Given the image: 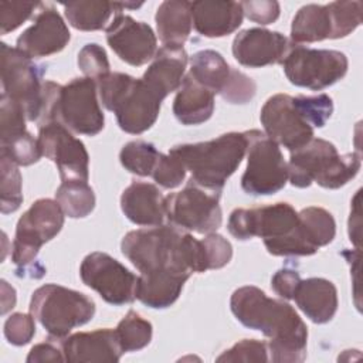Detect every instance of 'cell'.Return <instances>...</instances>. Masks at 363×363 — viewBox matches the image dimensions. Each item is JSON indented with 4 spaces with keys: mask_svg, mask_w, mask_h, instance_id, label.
<instances>
[{
    "mask_svg": "<svg viewBox=\"0 0 363 363\" xmlns=\"http://www.w3.org/2000/svg\"><path fill=\"white\" fill-rule=\"evenodd\" d=\"M201 242L206 250L208 269H218L230 262L233 257V247L223 235L210 233L201 240Z\"/></svg>",
    "mask_w": 363,
    "mask_h": 363,
    "instance_id": "cell-43",
    "label": "cell"
},
{
    "mask_svg": "<svg viewBox=\"0 0 363 363\" xmlns=\"http://www.w3.org/2000/svg\"><path fill=\"white\" fill-rule=\"evenodd\" d=\"M82 282L96 291L111 305H125L136 299L138 278L118 259L106 252L88 254L79 267Z\"/></svg>",
    "mask_w": 363,
    "mask_h": 363,
    "instance_id": "cell-16",
    "label": "cell"
},
{
    "mask_svg": "<svg viewBox=\"0 0 363 363\" xmlns=\"http://www.w3.org/2000/svg\"><path fill=\"white\" fill-rule=\"evenodd\" d=\"M121 208L133 224L156 227L166 217V197L152 183L132 182L121 196Z\"/></svg>",
    "mask_w": 363,
    "mask_h": 363,
    "instance_id": "cell-22",
    "label": "cell"
},
{
    "mask_svg": "<svg viewBox=\"0 0 363 363\" xmlns=\"http://www.w3.org/2000/svg\"><path fill=\"white\" fill-rule=\"evenodd\" d=\"M186 172L184 164L176 156L170 153H160L152 172V177L159 186L164 189H174L182 184L186 177Z\"/></svg>",
    "mask_w": 363,
    "mask_h": 363,
    "instance_id": "cell-40",
    "label": "cell"
},
{
    "mask_svg": "<svg viewBox=\"0 0 363 363\" xmlns=\"http://www.w3.org/2000/svg\"><path fill=\"white\" fill-rule=\"evenodd\" d=\"M38 126L58 122L67 129L86 136L98 135L105 125V118L98 102L96 81L74 78L65 85L45 81Z\"/></svg>",
    "mask_w": 363,
    "mask_h": 363,
    "instance_id": "cell-5",
    "label": "cell"
},
{
    "mask_svg": "<svg viewBox=\"0 0 363 363\" xmlns=\"http://www.w3.org/2000/svg\"><path fill=\"white\" fill-rule=\"evenodd\" d=\"M28 363L35 362H65V356L61 347V343H54L52 340L38 343L31 347L27 359Z\"/></svg>",
    "mask_w": 363,
    "mask_h": 363,
    "instance_id": "cell-46",
    "label": "cell"
},
{
    "mask_svg": "<svg viewBox=\"0 0 363 363\" xmlns=\"http://www.w3.org/2000/svg\"><path fill=\"white\" fill-rule=\"evenodd\" d=\"M289 40L265 28H247L240 31L233 41V55L244 67L261 68L281 64L289 50Z\"/></svg>",
    "mask_w": 363,
    "mask_h": 363,
    "instance_id": "cell-20",
    "label": "cell"
},
{
    "mask_svg": "<svg viewBox=\"0 0 363 363\" xmlns=\"http://www.w3.org/2000/svg\"><path fill=\"white\" fill-rule=\"evenodd\" d=\"M38 143L43 156L55 163L60 177L65 180L88 182L89 156L85 145L69 129L58 122L38 126Z\"/></svg>",
    "mask_w": 363,
    "mask_h": 363,
    "instance_id": "cell-17",
    "label": "cell"
},
{
    "mask_svg": "<svg viewBox=\"0 0 363 363\" xmlns=\"http://www.w3.org/2000/svg\"><path fill=\"white\" fill-rule=\"evenodd\" d=\"M78 67L85 74L86 78H91L94 81H96L101 77L111 72L108 55H106L105 50L96 43L85 44L79 50Z\"/></svg>",
    "mask_w": 363,
    "mask_h": 363,
    "instance_id": "cell-38",
    "label": "cell"
},
{
    "mask_svg": "<svg viewBox=\"0 0 363 363\" xmlns=\"http://www.w3.org/2000/svg\"><path fill=\"white\" fill-rule=\"evenodd\" d=\"M64 225V211L57 200L38 199L18 218L11 247V261L18 267L30 265L43 244L54 238Z\"/></svg>",
    "mask_w": 363,
    "mask_h": 363,
    "instance_id": "cell-15",
    "label": "cell"
},
{
    "mask_svg": "<svg viewBox=\"0 0 363 363\" xmlns=\"http://www.w3.org/2000/svg\"><path fill=\"white\" fill-rule=\"evenodd\" d=\"M247 139V169L241 187L251 196L275 194L288 182V164L279 145L258 129L244 132Z\"/></svg>",
    "mask_w": 363,
    "mask_h": 363,
    "instance_id": "cell-11",
    "label": "cell"
},
{
    "mask_svg": "<svg viewBox=\"0 0 363 363\" xmlns=\"http://www.w3.org/2000/svg\"><path fill=\"white\" fill-rule=\"evenodd\" d=\"M155 20L159 38L164 45H183L193 27L191 3L182 0L163 1Z\"/></svg>",
    "mask_w": 363,
    "mask_h": 363,
    "instance_id": "cell-29",
    "label": "cell"
},
{
    "mask_svg": "<svg viewBox=\"0 0 363 363\" xmlns=\"http://www.w3.org/2000/svg\"><path fill=\"white\" fill-rule=\"evenodd\" d=\"M360 190H357L354 199L352 200L350 217H349V237L350 241L360 248Z\"/></svg>",
    "mask_w": 363,
    "mask_h": 363,
    "instance_id": "cell-47",
    "label": "cell"
},
{
    "mask_svg": "<svg viewBox=\"0 0 363 363\" xmlns=\"http://www.w3.org/2000/svg\"><path fill=\"white\" fill-rule=\"evenodd\" d=\"M71 38L69 30L52 7H43L30 26L16 41V48L30 58L48 57L65 48Z\"/></svg>",
    "mask_w": 363,
    "mask_h": 363,
    "instance_id": "cell-19",
    "label": "cell"
},
{
    "mask_svg": "<svg viewBox=\"0 0 363 363\" xmlns=\"http://www.w3.org/2000/svg\"><path fill=\"white\" fill-rule=\"evenodd\" d=\"M308 240L319 250L333 241L336 223L333 216L318 206H311L298 213Z\"/></svg>",
    "mask_w": 363,
    "mask_h": 363,
    "instance_id": "cell-32",
    "label": "cell"
},
{
    "mask_svg": "<svg viewBox=\"0 0 363 363\" xmlns=\"http://www.w3.org/2000/svg\"><path fill=\"white\" fill-rule=\"evenodd\" d=\"M244 16L258 24H271L279 17V3L277 1H242Z\"/></svg>",
    "mask_w": 363,
    "mask_h": 363,
    "instance_id": "cell-44",
    "label": "cell"
},
{
    "mask_svg": "<svg viewBox=\"0 0 363 363\" xmlns=\"http://www.w3.org/2000/svg\"><path fill=\"white\" fill-rule=\"evenodd\" d=\"M292 299L313 323L332 320L337 311V289L325 278L301 279Z\"/></svg>",
    "mask_w": 363,
    "mask_h": 363,
    "instance_id": "cell-25",
    "label": "cell"
},
{
    "mask_svg": "<svg viewBox=\"0 0 363 363\" xmlns=\"http://www.w3.org/2000/svg\"><path fill=\"white\" fill-rule=\"evenodd\" d=\"M299 282H301L299 272H296L294 269L282 268L274 274V277L271 279V288L281 298L292 299Z\"/></svg>",
    "mask_w": 363,
    "mask_h": 363,
    "instance_id": "cell-45",
    "label": "cell"
},
{
    "mask_svg": "<svg viewBox=\"0 0 363 363\" xmlns=\"http://www.w3.org/2000/svg\"><path fill=\"white\" fill-rule=\"evenodd\" d=\"M187 62L189 57L183 45H163L157 50L142 79L160 99H164L170 92L179 89Z\"/></svg>",
    "mask_w": 363,
    "mask_h": 363,
    "instance_id": "cell-23",
    "label": "cell"
},
{
    "mask_svg": "<svg viewBox=\"0 0 363 363\" xmlns=\"http://www.w3.org/2000/svg\"><path fill=\"white\" fill-rule=\"evenodd\" d=\"M102 105L112 111L122 130L139 135L150 129L160 112L162 101L140 78L109 72L96 79Z\"/></svg>",
    "mask_w": 363,
    "mask_h": 363,
    "instance_id": "cell-6",
    "label": "cell"
},
{
    "mask_svg": "<svg viewBox=\"0 0 363 363\" xmlns=\"http://www.w3.org/2000/svg\"><path fill=\"white\" fill-rule=\"evenodd\" d=\"M65 362H119L122 346L115 329H96L92 332H78L60 340Z\"/></svg>",
    "mask_w": 363,
    "mask_h": 363,
    "instance_id": "cell-21",
    "label": "cell"
},
{
    "mask_svg": "<svg viewBox=\"0 0 363 363\" xmlns=\"http://www.w3.org/2000/svg\"><path fill=\"white\" fill-rule=\"evenodd\" d=\"M1 313H7L16 305V291L13 286L7 284V281L1 279Z\"/></svg>",
    "mask_w": 363,
    "mask_h": 363,
    "instance_id": "cell-48",
    "label": "cell"
},
{
    "mask_svg": "<svg viewBox=\"0 0 363 363\" xmlns=\"http://www.w3.org/2000/svg\"><path fill=\"white\" fill-rule=\"evenodd\" d=\"M121 250L142 275L176 272L190 277L208 269L201 240L170 223L129 231Z\"/></svg>",
    "mask_w": 363,
    "mask_h": 363,
    "instance_id": "cell-2",
    "label": "cell"
},
{
    "mask_svg": "<svg viewBox=\"0 0 363 363\" xmlns=\"http://www.w3.org/2000/svg\"><path fill=\"white\" fill-rule=\"evenodd\" d=\"M55 200L65 216L71 218L86 217L95 207V193L82 180H65L55 191Z\"/></svg>",
    "mask_w": 363,
    "mask_h": 363,
    "instance_id": "cell-31",
    "label": "cell"
},
{
    "mask_svg": "<svg viewBox=\"0 0 363 363\" xmlns=\"http://www.w3.org/2000/svg\"><path fill=\"white\" fill-rule=\"evenodd\" d=\"M142 3H116L104 0H81L64 4V13L68 23L81 31L106 30V24L122 9H138ZM112 21V20H111ZM109 26V24H108Z\"/></svg>",
    "mask_w": 363,
    "mask_h": 363,
    "instance_id": "cell-27",
    "label": "cell"
},
{
    "mask_svg": "<svg viewBox=\"0 0 363 363\" xmlns=\"http://www.w3.org/2000/svg\"><path fill=\"white\" fill-rule=\"evenodd\" d=\"M288 179L292 186L303 189L318 183L325 189H339L350 182L360 170L359 153L340 155L329 140L313 138L298 150L291 152Z\"/></svg>",
    "mask_w": 363,
    "mask_h": 363,
    "instance_id": "cell-8",
    "label": "cell"
},
{
    "mask_svg": "<svg viewBox=\"0 0 363 363\" xmlns=\"http://www.w3.org/2000/svg\"><path fill=\"white\" fill-rule=\"evenodd\" d=\"M30 313L54 339H62L95 315V303L82 292L47 284L37 288L30 301Z\"/></svg>",
    "mask_w": 363,
    "mask_h": 363,
    "instance_id": "cell-9",
    "label": "cell"
},
{
    "mask_svg": "<svg viewBox=\"0 0 363 363\" xmlns=\"http://www.w3.org/2000/svg\"><path fill=\"white\" fill-rule=\"evenodd\" d=\"M214 112V94L194 81L190 74L184 75L173 101V113L183 125H200Z\"/></svg>",
    "mask_w": 363,
    "mask_h": 363,
    "instance_id": "cell-26",
    "label": "cell"
},
{
    "mask_svg": "<svg viewBox=\"0 0 363 363\" xmlns=\"http://www.w3.org/2000/svg\"><path fill=\"white\" fill-rule=\"evenodd\" d=\"M230 308L244 326L269 337L267 347L271 362L296 363L306 359L308 328L288 302L245 285L233 292Z\"/></svg>",
    "mask_w": 363,
    "mask_h": 363,
    "instance_id": "cell-1",
    "label": "cell"
},
{
    "mask_svg": "<svg viewBox=\"0 0 363 363\" xmlns=\"http://www.w3.org/2000/svg\"><path fill=\"white\" fill-rule=\"evenodd\" d=\"M1 167V213L16 211L23 203L21 174L18 166L7 156L0 155Z\"/></svg>",
    "mask_w": 363,
    "mask_h": 363,
    "instance_id": "cell-35",
    "label": "cell"
},
{
    "mask_svg": "<svg viewBox=\"0 0 363 363\" xmlns=\"http://www.w3.org/2000/svg\"><path fill=\"white\" fill-rule=\"evenodd\" d=\"M245 150L244 132H228L207 142L173 146L169 153L191 173L190 180L208 189L223 190L228 177L240 166Z\"/></svg>",
    "mask_w": 363,
    "mask_h": 363,
    "instance_id": "cell-7",
    "label": "cell"
},
{
    "mask_svg": "<svg viewBox=\"0 0 363 363\" xmlns=\"http://www.w3.org/2000/svg\"><path fill=\"white\" fill-rule=\"evenodd\" d=\"M362 23L360 1H332L325 6L306 4L298 10L291 26L294 44L336 40L352 34Z\"/></svg>",
    "mask_w": 363,
    "mask_h": 363,
    "instance_id": "cell-10",
    "label": "cell"
},
{
    "mask_svg": "<svg viewBox=\"0 0 363 363\" xmlns=\"http://www.w3.org/2000/svg\"><path fill=\"white\" fill-rule=\"evenodd\" d=\"M333 113V101L326 94L313 96L277 94L261 109L264 133L277 145L294 152L313 139L315 128L326 125Z\"/></svg>",
    "mask_w": 363,
    "mask_h": 363,
    "instance_id": "cell-4",
    "label": "cell"
},
{
    "mask_svg": "<svg viewBox=\"0 0 363 363\" xmlns=\"http://www.w3.org/2000/svg\"><path fill=\"white\" fill-rule=\"evenodd\" d=\"M160 152H157L153 143L146 140H132L121 149L119 160L122 166L133 174L152 176Z\"/></svg>",
    "mask_w": 363,
    "mask_h": 363,
    "instance_id": "cell-34",
    "label": "cell"
},
{
    "mask_svg": "<svg viewBox=\"0 0 363 363\" xmlns=\"http://www.w3.org/2000/svg\"><path fill=\"white\" fill-rule=\"evenodd\" d=\"M189 74L194 81L220 96L231 82L235 68L230 67L224 57L214 50H201L190 58Z\"/></svg>",
    "mask_w": 363,
    "mask_h": 363,
    "instance_id": "cell-30",
    "label": "cell"
},
{
    "mask_svg": "<svg viewBox=\"0 0 363 363\" xmlns=\"http://www.w3.org/2000/svg\"><path fill=\"white\" fill-rule=\"evenodd\" d=\"M268 347L265 342L257 339H242L224 350L216 362H268Z\"/></svg>",
    "mask_w": 363,
    "mask_h": 363,
    "instance_id": "cell-39",
    "label": "cell"
},
{
    "mask_svg": "<svg viewBox=\"0 0 363 363\" xmlns=\"http://www.w3.org/2000/svg\"><path fill=\"white\" fill-rule=\"evenodd\" d=\"M41 3L33 1H1L0 3V33L4 35L31 17Z\"/></svg>",
    "mask_w": 363,
    "mask_h": 363,
    "instance_id": "cell-41",
    "label": "cell"
},
{
    "mask_svg": "<svg viewBox=\"0 0 363 363\" xmlns=\"http://www.w3.org/2000/svg\"><path fill=\"white\" fill-rule=\"evenodd\" d=\"M7 156L17 166H30L40 160L43 156L38 139H34L31 133L24 132L9 140L1 142V153Z\"/></svg>",
    "mask_w": 363,
    "mask_h": 363,
    "instance_id": "cell-36",
    "label": "cell"
},
{
    "mask_svg": "<svg viewBox=\"0 0 363 363\" xmlns=\"http://www.w3.org/2000/svg\"><path fill=\"white\" fill-rule=\"evenodd\" d=\"M227 228L241 241L259 237L267 251L277 257H308L318 248L308 240L299 216L289 203H275L231 211Z\"/></svg>",
    "mask_w": 363,
    "mask_h": 363,
    "instance_id": "cell-3",
    "label": "cell"
},
{
    "mask_svg": "<svg viewBox=\"0 0 363 363\" xmlns=\"http://www.w3.org/2000/svg\"><path fill=\"white\" fill-rule=\"evenodd\" d=\"M35 335L34 316L30 313H13L4 322V336L9 343L14 346H23L30 343Z\"/></svg>",
    "mask_w": 363,
    "mask_h": 363,
    "instance_id": "cell-42",
    "label": "cell"
},
{
    "mask_svg": "<svg viewBox=\"0 0 363 363\" xmlns=\"http://www.w3.org/2000/svg\"><path fill=\"white\" fill-rule=\"evenodd\" d=\"M1 88L26 112L27 121H38L43 104V71L33 58L16 47L0 44Z\"/></svg>",
    "mask_w": 363,
    "mask_h": 363,
    "instance_id": "cell-14",
    "label": "cell"
},
{
    "mask_svg": "<svg viewBox=\"0 0 363 363\" xmlns=\"http://www.w3.org/2000/svg\"><path fill=\"white\" fill-rule=\"evenodd\" d=\"M244 11L238 1H193L191 18L196 31L204 37H225L242 23Z\"/></svg>",
    "mask_w": 363,
    "mask_h": 363,
    "instance_id": "cell-24",
    "label": "cell"
},
{
    "mask_svg": "<svg viewBox=\"0 0 363 363\" xmlns=\"http://www.w3.org/2000/svg\"><path fill=\"white\" fill-rule=\"evenodd\" d=\"M281 65L291 84L312 91L325 89L347 72V57L336 50H316L291 43Z\"/></svg>",
    "mask_w": 363,
    "mask_h": 363,
    "instance_id": "cell-12",
    "label": "cell"
},
{
    "mask_svg": "<svg viewBox=\"0 0 363 363\" xmlns=\"http://www.w3.org/2000/svg\"><path fill=\"white\" fill-rule=\"evenodd\" d=\"M105 31L112 51L129 65H145L157 52V38L152 27L130 16L116 14Z\"/></svg>",
    "mask_w": 363,
    "mask_h": 363,
    "instance_id": "cell-18",
    "label": "cell"
},
{
    "mask_svg": "<svg viewBox=\"0 0 363 363\" xmlns=\"http://www.w3.org/2000/svg\"><path fill=\"white\" fill-rule=\"evenodd\" d=\"M116 335L123 352H135L146 347L152 340L153 328L138 312L129 311L116 326Z\"/></svg>",
    "mask_w": 363,
    "mask_h": 363,
    "instance_id": "cell-33",
    "label": "cell"
},
{
    "mask_svg": "<svg viewBox=\"0 0 363 363\" xmlns=\"http://www.w3.org/2000/svg\"><path fill=\"white\" fill-rule=\"evenodd\" d=\"M189 275L176 272L139 275L136 286V298L146 306L153 309H164L172 306L182 294Z\"/></svg>",
    "mask_w": 363,
    "mask_h": 363,
    "instance_id": "cell-28",
    "label": "cell"
},
{
    "mask_svg": "<svg viewBox=\"0 0 363 363\" xmlns=\"http://www.w3.org/2000/svg\"><path fill=\"white\" fill-rule=\"evenodd\" d=\"M26 112L11 98L1 94L0 98V140H9L17 135L27 132Z\"/></svg>",
    "mask_w": 363,
    "mask_h": 363,
    "instance_id": "cell-37",
    "label": "cell"
},
{
    "mask_svg": "<svg viewBox=\"0 0 363 363\" xmlns=\"http://www.w3.org/2000/svg\"><path fill=\"white\" fill-rule=\"evenodd\" d=\"M221 190L189 180L184 189L166 197V217L170 224L199 234L214 233L223 221Z\"/></svg>",
    "mask_w": 363,
    "mask_h": 363,
    "instance_id": "cell-13",
    "label": "cell"
}]
</instances>
